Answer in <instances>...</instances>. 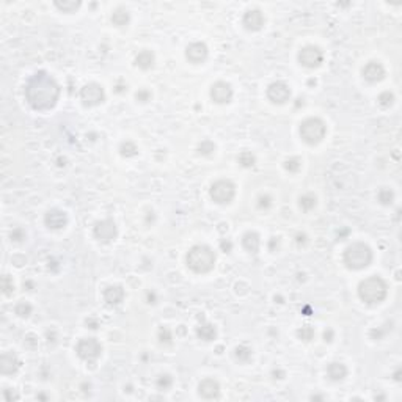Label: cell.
Masks as SVG:
<instances>
[{"mask_svg":"<svg viewBox=\"0 0 402 402\" xmlns=\"http://www.w3.org/2000/svg\"><path fill=\"white\" fill-rule=\"evenodd\" d=\"M209 95H211V99H212L215 104H228V102H231L232 96H234V91H232V87L228 82L218 80L211 87Z\"/></svg>","mask_w":402,"mask_h":402,"instance_id":"7c38bea8","label":"cell"},{"mask_svg":"<svg viewBox=\"0 0 402 402\" xmlns=\"http://www.w3.org/2000/svg\"><path fill=\"white\" fill-rule=\"evenodd\" d=\"M215 251L209 245L198 244L193 245L187 251L186 263L187 267L195 273H208L214 269L215 266Z\"/></svg>","mask_w":402,"mask_h":402,"instance_id":"3957f363","label":"cell"},{"mask_svg":"<svg viewBox=\"0 0 402 402\" xmlns=\"http://www.w3.org/2000/svg\"><path fill=\"white\" fill-rule=\"evenodd\" d=\"M299 134H300L302 140L306 145H317V143H321L324 138H325L327 126L321 118L311 116V118H306L305 121L300 123Z\"/></svg>","mask_w":402,"mask_h":402,"instance_id":"5b68a950","label":"cell"},{"mask_svg":"<svg viewBox=\"0 0 402 402\" xmlns=\"http://www.w3.org/2000/svg\"><path fill=\"white\" fill-rule=\"evenodd\" d=\"M159 341L160 344H172L173 343V333L170 328L167 327H162L159 330Z\"/></svg>","mask_w":402,"mask_h":402,"instance_id":"74e56055","label":"cell"},{"mask_svg":"<svg viewBox=\"0 0 402 402\" xmlns=\"http://www.w3.org/2000/svg\"><path fill=\"white\" fill-rule=\"evenodd\" d=\"M299 63L303 66V68H308V69H314V68H319L324 61V52L321 51L317 46H313V44H308L305 47H302L299 51Z\"/></svg>","mask_w":402,"mask_h":402,"instance_id":"ba28073f","label":"cell"},{"mask_svg":"<svg viewBox=\"0 0 402 402\" xmlns=\"http://www.w3.org/2000/svg\"><path fill=\"white\" fill-rule=\"evenodd\" d=\"M325 372L331 382H341V380H344L345 376H347V368H345V364L341 362H333L327 366Z\"/></svg>","mask_w":402,"mask_h":402,"instance_id":"44dd1931","label":"cell"},{"mask_svg":"<svg viewBox=\"0 0 402 402\" xmlns=\"http://www.w3.org/2000/svg\"><path fill=\"white\" fill-rule=\"evenodd\" d=\"M19 369V360L13 352H3L0 357V372L5 376L15 374Z\"/></svg>","mask_w":402,"mask_h":402,"instance_id":"d6986e66","label":"cell"},{"mask_svg":"<svg viewBox=\"0 0 402 402\" xmlns=\"http://www.w3.org/2000/svg\"><path fill=\"white\" fill-rule=\"evenodd\" d=\"M291 88H289L287 83L285 82H273L267 88V97H269V101L273 102V104H286L287 101H291Z\"/></svg>","mask_w":402,"mask_h":402,"instance_id":"8fae6325","label":"cell"},{"mask_svg":"<svg viewBox=\"0 0 402 402\" xmlns=\"http://www.w3.org/2000/svg\"><path fill=\"white\" fill-rule=\"evenodd\" d=\"M220 247H222V250L225 251V253H230L231 251V249H232V244L230 242V241H222V244H220Z\"/></svg>","mask_w":402,"mask_h":402,"instance_id":"7bdbcfd3","label":"cell"},{"mask_svg":"<svg viewBox=\"0 0 402 402\" xmlns=\"http://www.w3.org/2000/svg\"><path fill=\"white\" fill-rule=\"evenodd\" d=\"M60 11L63 13H74L76 10L80 8V2H74V0H63V2H55L54 3Z\"/></svg>","mask_w":402,"mask_h":402,"instance_id":"f546056e","label":"cell"},{"mask_svg":"<svg viewBox=\"0 0 402 402\" xmlns=\"http://www.w3.org/2000/svg\"><path fill=\"white\" fill-rule=\"evenodd\" d=\"M242 247L244 249L251 253V255H256L259 251V247H261V237L256 231H247L245 234L242 236Z\"/></svg>","mask_w":402,"mask_h":402,"instance_id":"ffe728a7","label":"cell"},{"mask_svg":"<svg viewBox=\"0 0 402 402\" xmlns=\"http://www.w3.org/2000/svg\"><path fill=\"white\" fill-rule=\"evenodd\" d=\"M285 168H286V172H289V173H297V172H300V168H302V159H299V157H289V159L285 162Z\"/></svg>","mask_w":402,"mask_h":402,"instance_id":"8d00e7d4","label":"cell"},{"mask_svg":"<svg viewBox=\"0 0 402 402\" xmlns=\"http://www.w3.org/2000/svg\"><path fill=\"white\" fill-rule=\"evenodd\" d=\"M333 336H335V333H333V330H331V328H327L325 331H324V341H325V343L333 341Z\"/></svg>","mask_w":402,"mask_h":402,"instance_id":"b9f144b4","label":"cell"},{"mask_svg":"<svg viewBox=\"0 0 402 402\" xmlns=\"http://www.w3.org/2000/svg\"><path fill=\"white\" fill-rule=\"evenodd\" d=\"M154 61H156V57H154V54L151 51H142L137 54L135 57V66H138L140 69H143V71H148V69H151L154 66Z\"/></svg>","mask_w":402,"mask_h":402,"instance_id":"7402d4cb","label":"cell"},{"mask_svg":"<svg viewBox=\"0 0 402 402\" xmlns=\"http://www.w3.org/2000/svg\"><path fill=\"white\" fill-rule=\"evenodd\" d=\"M215 153V145L211 142V140H203V142L198 145V154L204 157H211L214 156Z\"/></svg>","mask_w":402,"mask_h":402,"instance_id":"1f68e13d","label":"cell"},{"mask_svg":"<svg viewBox=\"0 0 402 402\" xmlns=\"http://www.w3.org/2000/svg\"><path fill=\"white\" fill-rule=\"evenodd\" d=\"M137 153H138V148L135 143L131 142V140H126V142L119 145V154H121L123 157H134L137 156Z\"/></svg>","mask_w":402,"mask_h":402,"instance_id":"83f0119b","label":"cell"},{"mask_svg":"<svg viewBox=\"0 0 402 402\" xmlns=\"http://www.w3.org/2000/svg\"><path fill=\"white\" fill-rule=\"evenodd\" d=\"M316 204H317V198L313 193L302 195L300 200H299V206H300V209L303 211V212H311V211L316 208Z\"/></svg>","mask_w":402,"mask_h":402,"instance_id":"d4e9b609","label":"cell"},{"mask_svg":"<svg viewBox=\"0 0 402 402\" xmlns=\"http://www.w3.org/2000/svg\"><path fill=\"white\" fill-rule=\"evenodd\" d=\"M196 335H198L200 340L203 341H214L217 336V328L212 325V324H201L196 328Z\"/></svg>","mask_w":402,"mask_h":402,"instance_id":"603a6c76","label":"cell"},{"mask_svg":"<svg viewBox=\"0 0 402 402\" xmlns=\"http://www.w3.org/2000/svg\"><path fill=\"white\" fill-rule=\"evenodd\" d=\"M209 55V49L208 46L201 43V41H195V43L189 44L187 49H186V58L193 63V65H200V63L206 61Z\"/></svg>","mask_w":402,"mask_h":402,"instance_id":"4fadbf2b","label":"cell"},{"mask_svg":"<svg viewBox=\"0 0 402 402\" xmlns=\"http://www.w3.org/2000/svg\"><path fill=\"white\" fill-rule=\"evenodd\" d=\"M377 201L380 204H383V206H390L394 201V192L388 187H382L377 192Z\"/></svg>","mask_w":402,"mask_h":402,"instance_id":"4316f807","label":"cell"},{"mask_svg":"<svg viewBox=\"0 0 402 402\" xmlns=\"http://www.w3.org/2000/svg\"><path fill=\"white\" fill-rule=\"evenodd\" d=\"M256 206H258L259 211H269L273 206V198H272L270 195H267V193L259 195L258 196V201H256Z\"/></svg>","mask_w":402,"mask_h":402,"instance_id":"e575fe53","label":"cell"},{"mask_svg":"<svg viewBox=\"0 0 402 402\" xmlns=\"http://www.w3.org/2000/svg\"><path fill=\"white\" fill-rule=\"evenodd\" d=\"M25 231L22 228H15L11 231V234H10V239H11V242H16V244H22L25 241Z\"/></svg>","mask_w":402,"mask_h":402,"instance_id":"f35d334b","label":"cell"},{"mask_svg":"<svg viewBox=\"0 0 402 402\" xmlns=\"http://www.w3.org/2000/svg\"><path fill=\"white\" fill-rule=\"evenodd\" d=\"M295 239H297V244H302V245L306 244V236L305 234H297L295 236Z\"/></svg>","mask_w":402,"mask_h":402,"instance_id":"f6af8a7d","label":"cell"},{"mask_svg":"<svg viewBox=\"0 0 402 402\" xmlns=\"http://www.w3.org/2000/svg\"><path fill=\"white\" fill-rule=\"evenodd\" d=\"M388 295V285L386 281L379 277V275H371V277L360 281L358 285V297L364 302L366 305H379L382 303Z\"/></svg>","mask_w":402,"mask_h":402,"instance_id":"7a4b0ae2","label":"cell"},{"mask_svg":"<svg viewBox=\"0 0 402 402\" xmlns=\"http://www.w3.org/2000/svg\"><path fill=\"white\" fill-rule=\"evenodd\" d=\"M264 15L263 11L258 10V8H251V10H247L245 15L242 18V25L245 27L247 30L250 32H258L264 27Z\"/></svg>","mask_w":402,"mask_h":402,"instance_id":"5bb4252c","label":"cell"},{"mask_svg":"<svg viewBox=\"0 0 402 402\" xmlns=\"http://www.w3.org/2000/svg\"><path fill=\"white\" fill-rule=\"evenodd\" d=\"M135 99L138 102H148L151 99V91L146 90V88H140L137 93H135Z\"/></svg>","mask_w":402,"mask_h":402,"instance_id":"ab89813d","label":"cell"},{"mask_svg":"<svg viewBox=\"0 0 402 402\" xmlns=\"http://www.w3.org/2000/svg\"><path fill=\"white\" fill-rule=\"evenodd\" d=\"M60 97V85L46 71L35 73L25 87V99L38 112L51 110Z\"/></svg>","mask_w":402,"mask_h":402,"instance_id":"6da1fadb","label":"cell"},{"mask_svg":"<svg viewBox=\"0 0 402 402\" xmlns=\"http://www.w3.org/2000/svg\"><path fill=\"white\" fill-rule=\"evenodd\" d=\"M362 76L366 82L377 83L385 77V68L380 61H369L362 69Z\"/></svg>","mask_w":402,"mask_h":402,"instance_id":"9a60e30c","label":"cell"},{"mask_svg":"<svg viewBox=\"0 0 402 402\" xmlns=\"http://www.w3.org/2000/svg\"><path fill=\"white\" fill-rule=\"evenodd\" d=\"M198 394H200V398L208 399V401L218 399L220 398V383L212 377L203 379L198 385Z\"/></svg>","mask_w":402,"mask_h":402,"instance_id":"2e32d148","label":"cell"},{"mask_svg":"<svg viewBox=\"0 0 402 402\" xmlns=\"http://www.w3.org/2000/svg\"><path fill=\"white\" fill-rule=\"evenodd\" d=\"M44 223L49 230H63L68 225V215L61 209H51L44 215Z\"/></svg>","mask_w":402,"mask_h":402,"instance_id":"e0dca14e","label":"cell"},{"mask_svg":"<svg viewBox=\"0 0 402 402\" xmlns=\"http://www.w3.org/2000/svg\"><path fill=\"white\" fill-rule=\"evenodd\" d=\"M2 285H3V294L5 295H10L13 291H15V285H13V281L10 280L8 275H5V277H3V283Z\"/></svg>","mask_w":402,"mask_h":402,"instance_id":"60d3db41","label":"cell"},{"mask_svg":"<svg viewBox=\"0 0 402 402\" xmlns=\"http://www.w3.org/2000/svg\"><path fill=\"white\" fill-rule=\"evenodd\" d=\"M314 328L311 325H303L299 331H297V336L300 338L302 341L305 343H309L311 340H314Z\"/></svg>","mask_w":402,"mask_h":402,"instance_id":"d590c367","label":"cell"},{"mask_svg":"<svg viewBox=\"0 0 402 402\" xmlns=\"http://www.w3.org/2000/svg\"><path fill=\"white\" fill-rule=\"evenodd\" d=\"M102 297H104V302L107 303L109 306H116L124 300L126 292H124L123 286L114 285V286H107L104 289Z\"/></svg>","mask_w":402,"mask_h":402,"instance_id":"ac0fdd59","label":"cell"},{"mask_svg":"<svg viewBox=\"0 0 402 402\" xmlns=\"http://www.w3.org/2000/svg\"><path fill=\"white\" fill-rule=\"evenodd\" d=\"M234 357L237 362H241V363H249L251 357H253V352L251 349L249 347V345H237V347L234 349Z\"/></svg>","mask_w":402,"mask_h":402,"instance_id":"484cf974","label":"cell"},{"mask_svg":"<svg viewBox=\"0 0 402 402\" xmlns=\"http://www.w3.org/2000/svg\"><path fill=\"white\" fill-rule=\"evenodd\" d=\"M394 101H396V97H394V95L391 93V91H383V93H380L379 97H377L379 105L380 107H383V109L391 107V105L394 104Z\"/></svg>","mask_w":402,"mask_h":402,"instance_id":"836d02e7","label":"cell"},{"mask_svg":"<svg viewBox=\"0 0 402 402\" xmlns=\"http://www.w3.org/2000/svg\"><path fill=\"white\" fill-rule=\"evenodd\" d=\"M93 236L99 241L101 244H110L114 242L118 236V228L116 223L112 218H104L95 223L93 228Z\"/></svg>","mask_w":402,"mask_h":402,"instance_id":"30bf717a","label":"cell"},{"mask_svg":"<svg viewBox=\"0 0 402 402\" xmlns=\"http://www.w3.org/2000/svg\"><path fill=\"white\" fill-rule=\"evenodd\" d=\"M209 195L217 204H230L236 196V186L230 179H218L211 186Z\"/></svg>","mask_w":402,"mask_h":402,"instance_id":"8992f818","label":"cell"},{"mask_svg":"<svg viewBox=\"0 0 402 402\" xmlns=\"http://www.w3.org/2000/svg\"><path fill=\"white\" fill-rule=\"evenodd\" d=\"M76 352L83 362H96L102 354V345L96 338H83L77 343Z\"/></svg>","mask_w":402,"mask_h":402,"instance_id":"52a82bcc","label":"cell"},{"mask_svg":"<svg viewBox=\"0 0 402 402\" xmlns=\"http://www.w3.org/2000/svg\"><path fill=\"white\" fill-rule=\"evenodd\" d=\"M80 101L85 107H96L105 101V91L99 83H87L80 90Z\"/></svg>","mask_w":402,"mask_h":402,"instance_id":"9c48e42d","label":"cell"},{"mask_svg":"<svg viewBox=\"0 0 402 402\" xmlns=\"http://www.w3.org/2000/svg\"><path fill=\"white\" fill-rule=\"evenodd\" d=\"M372 250L364 242H354L344 250L343 263L350 270H363L372 263Z\"/></svg>","mask_w":402,"mask_h":402,"instance_id":"277c9868","label":"cell"},{"mask_svg":"<svg viewBox=\"0 0 402 402\" xmlns=\"http://www.w3.org/2000/svg\"><path fill=\"white\" fill-rule=\"evenodd\" d=\"M146 300H148V303H156V300H157V297H156V292H148L146 294Z\"/></svg>","mask_w":402,"mask_h":402,"instance_id":"ee69618b","label":"cell"},{"mask_svg":"<svg viewBox=\"0 0 402 402\" xmlns=\"http://www.w3.org/2000/svg\"><path fill=\"white\" fill-rule=\"evenodd\" d=\"M131 22V15H129V11L126 10V8H116L114 11V15H112V24L116 25V27H126Z\"/></svg>","mask_w":402,"mask_h":402,"instance_id":"cb8c5ba5","label":"cell"},{"mask_svg":"<svg viewBox=\"0 0 402 402\" xmlns=\"http://www.w3.org/2000/svg\"><path fill=\"white\" fill-rule=\"evenodd\" d=\"M173 382L174 380L170 374H160L156 379V388L159 391H168L173 386Z\"/></svg>","mask_w":402,"mask_h":402,"instance_id":"f1b7e54d","label":"cell"},{"mask_svg":"<svg viewBox=\"0 0 402 402\" xmlns=\"http://www.w3.org/2000/svg\"><path fill=\"white\" fill-rule=\"evenodd\" d=\"M237 162L241 164L242 167L245 168H251L253 165L256 164V157L253 156V154L250 151H242L241 154L237 156Z\"/></svg>","mask_w":402,"mask_h":402,"instance_id":"d6a6232c","label":"cell"},{"mask_svg":"<svg viewBox=\"0 0 402 402\" xmlns=\"http://www.w3.org/2000/svg\"><path fill=\"white\" fill-rule=\"evenodd\" d=\"M32 311H33V306L30 305L29 302H25V300L19 302V303H16V305H15V313L19 317H22V319H27V317L32 314Z\"/></svg>","mask_w":402,"mask_h":402,"instance_id":"4dcf8cb0","label":"cell"}]
</instances>
